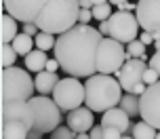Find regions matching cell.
<instances>
[{
    "label": "cell",
    "instance_id": "15",
    "mask_svg": "<svg viewBox=\"0 0 160 139\" xmlns=\"http://www.w3.org/2000/svg\"><path fill=\"white\" fill-rule=\"evenodd\" d=\"M99 122L103 124V127H116V129H120L124 135L133 133V120H131V116H128L120 106H116V107H112V110L103 112L101 118H99Z\"/></svg>",
    "mask_w": 160,
    "mask_h": 139
},
{
    "label": "cell",
    "instance_id": "34",
    "mask_svg": "<svg viewBox=\"0 0 160 139\" xmlns=\"http://www.w3.org/2000/svg\"><path fill=\"white\" fill-rule=\"evenodd\" d=\"M139 40L143 42L145 47H150V44H154V34H150V32H141V34H139Z\"/></svg>",
    "mask_w": 160,
    "mask_h": 139
},
{
    "label": "cell",
    "instance_id": "39",
    "mask_svg": "<svg viewBox=\"0 0 160 139\" xmlns=\"http://www.w3.org/2000/svg\"><path fill=\"white\" fill-rule=\"evenodd\" d=\"M76 139H91V135H88V133H78Z\"/></svg>",
    "mask_w": 160,
    "mask_h": 139
},
{
    "label": "cell",
    "instance_id": "31",
    "mask_svg": "<svg viewBox=\"0 0 160 139\" xmlns=\"http://www.w3.org/2000/svg\"><path fill=\"white\" fill-rule=\"evenodd\" d=\"M88 135H91V139H103V124L101 122L95 124V127L88 131Z\"/></svg>",
    "mask_w": 160,
    "mask_h": 139
},
{
    "label": "cell",
    "instance_id": "18",
    "mask_svg": "<svg viewBox=\"0 0 160 139\" xmlns=\"http://www.w3.org/2000/svg\"><path fill=\"white\" fill-rule=\"evenodd\" d=\"M0 25H2V34H0L2 44H11V42L17 38V34H19V21H17L13 15L4 13V15H2V21H0Z\"/></svg>",
    "mask_w": 160,
    "mask_h": 139
},
{
    "label": "cell",
    "instance_id": "26",
    "mask_svg": "<svg viewBox=\"0 0 160 139\" xmlns=\"http://www.w3.org/2000/svg\"><path fill=\"white\" fill-rule=\"evenodd\" d=\"M91 11H93V19H97V21H105V19H110V17H112V2L95 4Z\"/></svg>",
    "mask_w": 160,
    "mask_h": 139
},
{
    "label": "cell",
    "instance_id": "42",
    "mask_svg": "<svg viewBox=\"0 0 160 139\" xmlns=\"http://www.w3.org/2000/svg\"><path fill=\"white\" fill-rule=\"evenodd\" d=\"M103 2H110V0H93V4H103Z\"/></svg>",
    "mask_w": 160,
    "mask_h": 139
},
{
    "label": "cell",
    "instance_id": "1",
    "mask_svg": "<svg viewBox=\"0 0 160 139\" xmlns=\"http://www.w3.org/2000/svg\"><path fill=\"white\" fill-rule=\"evenodd\" d=\"M105 36L88 23H76L59 34L55 42V59L68 76L91 78L97 74V51Z\"/></svg>",
    "mask_w": 160,
    "mask_h": 139
},
{
    "label": "cell",
    "instance_id": "2",
    "mask_svg": "<svg viewBox=\"0 0 160 139\" xmlns=\"http://www.w3.org/2000/svg\"><path fill=\"white\" fill-rule=\"evenodd\" d=\"M84 91H87L84 106L91 107L93 112H101V114L120 106V99L124 95L118 78H114L112 74H101V72L87 78Z\"/></svg>",
    "mask_w": 160,
    "mask_h": 139
},
{
    "label": "cell",
    "instance_id": "41",
    "mask_svg": "<svg viewBox=\"0 0 160 139\" xmlns=\"http://www.w3.org/2000/svg\"><path fill=\"white\" fill-rule=\"evenodd\" d=\"M154 51H160V38L156 42H154Z\"/></svg>",
    "mask_w": 160,
    "mask_h": 139
},
{
    "label": "cell",
    "instance_id": "33",
    "mask_svg": "<svg viewBox=\"0 0 160 139\" xmlns=\"http://www.w3.org/2000/svg\"><path fill=\"white\" fill-rule=\"evenodd\" d=\"M150 67H154V70L158 72V76H160V51H156L152 57H150Z\"/></svg>",
    "mask_w": 160,
    "mask_h": 139
},
{
    "label": "cell",
    "instance_id": "32",
    "mask_svg": "<svg viewBox=\"0 0 160 139\" xmlns=\"http://www.w3.org/2000/svg\"><path fill=\"white\" fill-rule=\"evenodd\" d=\"M21 30H23V34H30V36H36V34H40V27L34 23V21H30V23H23V27H21Z\"/></svg>",
    "mask_w": 160,
    "mask_h": 139
},
{
    "label": "cell",
    "instance_id": "12",
    "mask_svg": "<svg viewBox=\"0 0 160 139\" xmlns=\"http://www.w3.org/2000/svg\"><path fill=\"white\" fill-rule=\"evenodd\" d=\"M135 15L143 32L160 34V0H139Z\"/></svg>",
    "mask_w": 160,
    "mask_h": 139
},
{
    "label": "cell",
    "instance_id": "20",
    "mask_svg": "<svg viewBox=\"0 0 160 139\" xmlns=\"http://www.w3.org/2000/svg\"><path fill=\"white\" fill-rule=\"evenodd\" d=\"M120 107L131 118H141V103H139V95H135V93H124L120 99Z\"/></svg>",
    "mask_w": 160,
    "mask_h": 139
},
{
    "label": "cell",
    "instance_id": "14",
    "mask_svg": "<svg viewBox=\"0 0 160 139\" xmlns=\"http://www.w3.org/2000/svg\"><path fill=\"white\" fill-rule=\"evenodd\" d=\"M65 124H68L74 133H88L93 127H95L93 110L87 107V106H80V107H76V110H72V112H68Z\"/></svg>",
    "mask_w": 160,
    "mask_h": 139
},
{
    "label": "cell",
    "instance_id": "38",
    "mask_svg": "<svg viewBox=\"0 0 160 139\" xmlns=\"http://www.w3.org/2000/svg\"><path fill=\"white\" fill-rule=\"evenodd\" d=\"M80 2V8H93L95 4H93V0H78Z\"/></svg>",
    "mask_w": 160,
    "mask_h": 139
},
{
    "label": "cell",
    "instance_id": "30",
    "mask_svg": "<svg viewBox=\"0 0 160 139\" xmlns=\"http://www.w3.org/2000/svg\"><path fill=\"white\" fill-rule=\"evenodd\" d=\"M93 19V11L91 8H80V13H78V23H88Z\"/></svg>",
    "mask_w": 160,
    "mask_h": 139
},
{
    "label": "cell",
    "instance_id": "9",
    "mask_svg": "<svg viewBox=\"0 0 160 139\" xmlns=\"http://www.w3.org/2000/svg\"><path fill=\"white\" fill-rule=\"evenodd\" d=\"M145 70H148V66H145L143 59H127V63L120 67L114 76L118 78L124 93H135V95L141 97L145 93V89H148V84L143 82Z\"/></svg>",
    "mask_w": 160,
    "mask_h": 139
},
{
    "label": "cell",
    "instance_id": "29",
    "mask_svg": "<svg viewBox=\"0 0 160 139\" xmlns=\"http://www.w3.org/2000/svg\"><path fill=\"white\" fill-rule=\"evenodd\" d=\"M124 133L116 127H103V139H120Z\"/></svg>",
    "mask_w": 160,
    "mask_h": 139
},
{
    "label": "cell",
    "instance_id": "6",
    "mask_svg": "<svg viewBox=\"0 0 160 139\" xmlns=\"http://www.w3.org/2000/svg\"><path fill=\"white\" fill-rule=\"evenodd\" d=\"M127 59H128L127 47L122 42L105 36L101 40V44H99V51H97V72L116 74L120 67L127 63Z\"/></svg>",
    "mask_w": 160,
    "mask_h": 139
},
{
    "label": "cell",
    "instance_id": "8",
    "mask_svg": "<svg viewBox=\"0 0 160 139\" xmlns=\"http://www.w3.org/2000/svg\"><path fill=\"white\" fill-rule=\"evenodd\" d=\"M108 23H110V38L114 40L122 42V44H128V42H133L139 38V19L137 15H133L131 11H118L116 8V13H112V17L108 19Z\"/></svg>",
    "mask_w": 160,
    "mask_h": 139
},
{
    "label": "cell",
    "instance_id": "28",
    "mask_svg": "<svg viewBox=\"0 0 160 139\" xmlns=\"http://www.w3.org/2000/svg\"><path fill=\"white\" fill-rule=\"evenodd\" d=\"M160 80V76H158V72L154 70V67H150L148 66V70H145V74H143V82L150 87V84H156V82Z\"/></svg>",
    "mask_w": 160,
    "mask_h": 139
},
{
    "label": "cell",
    "instance_id": "21",
    "mask_svg": "<svg viewBox=\"0 0 160 139\" xmlns=\"http://www.w3.org/2000/svg\"><path fill=\"white\" fill-rule=\"evenodd\" d=\"M13 49L17 51V55H21V57H25V55H30L32 53V47H36V42H34V36H30V34H17V38L13 42Z\"/></svg>",
    "mask_w": 160,
    "mask_h": 139
},
{
    "label": "cell",
    "instance_id": "19",
    "mask_svg": "<svg viewBox=\"0 0 160 139\" xmlns=\"http://www.w3.org/2000/svg\"><path fill=\"white\" fill-rule=\"evenodd\" d=\"M25 70H30V72H34V74H38V72H42V70H47V51H40V49H36V51H32L30 55H25Z\"/></svg>",
    "mask_w": 160,
    "mask_h": 139
},
{
    "label": "cell",
    "instance_id": "44",
    "mask_svg": "<svg viewBox=\"0 0 160 139\" xmlns=\"http://www.w3.org/2000/svg\"><path fill=\"white\" fill-rule=\"evenodd\" d=\"M156 139H160V131H158V135H156Z\"/></svg>",
    "mask_w": 160,
    "mask_h": 139
},
{
    "label": "cell",
    "instance_id": "40",
    "mask_svg": "<svg viewBox=\"0 0 160 139\" xmlns=\"http://www.w3.org/2000/svg\"><path fill=\"white\" fill-rule=\"evenodd\" d=\"M110 2H112V4H116V7H120L122 2H128V0H110Z\"/></svg>",
    "mask_w": 160,
    "mask_h": 139
},
{
    "label": "cell",
    "instance_id": "22",
    "mask_svg": "<svg viewBox=\"0 0 160 139\" xmlns=\"http://www.w3.org/2000/svg\"><path fill=\"white\" fill-rule=\"evenodd\" d=\"M135 139H156L158 135V129H154L152 124H148L145 120L133 124V133H131Z\"/></svg>",
    "mask_w": 160,
    "mask_h": 139
},
{
    "label": "cell",
    "instance_id": "11",
    "mask_svg": "<svg viewBox=\"0 0 160 139\" xmlns=\"http://www.w3.org/2000/svg\"><path fill=\"white\" fill-rule=\"evenodd\" d=\"M139 103H141V120L160 131V80L145 89V93L139 97Z\"/></svg>",
    "mask_w": 160,
    "mask_h": 139
},
{
    "label": "cell",
    "instance_id": "3",
    "mask_svg": "<svg viewBox=\"0 0 160 139\" xmlns=\"http://www.w3.org/2000/svg\"><path fill=\"white\" fill-rule=\"evenodd\" d=\"M78 0H48V4L42 8V13L36 17L34 23L40 27V32L63 34L78 23Z\"/></svg>",
    "mask_w": 160,
    "mask_h": 139
},
{
    "label": "cell",
    "instance_id": "25",
    "mask_svg": "<svg viewBox=\"0 0 160 139\" xmlns=\"http://www.w3.org/2000/svg\"><path fill=\"white\" fill-rule=\"evenodd\" d=\"M145 49H148V47H145L139 38H137V40H133V42H128V44H127V55H128V59H141L145 55Z\"/></svg>",
    "mask_w": 160,
    "mask_h": 139
},
{
    "label": "cell",
    "instance_id": "17",
    "mask_svg": "<svg viewBox=\"0 0 160 139\" xmlns=\"http://www.w3.org/2000/svg\"><path fill=\"white\" fill-rule=\"evenodd\" d=\"M61 80L57 72H48V70H42V72L36 74V78H34V84H36V91H38L40 95H53V91H55L57 82Z\"/></svg>",
    "mask_w": 160,
    "mask_h": 139
},
{
    "label": "cell",
    "instance_id": "4",
    "mask_svg": "<svg viewBox=\"0 0 160 139\" xmlns=\"http://www.w3.org/2000/svg\"><path fill=\"white\" fill-rule=\"evenodd\" d=\"M30 106L34 110V127L28 139H42V135L53 133L63 122V110L57 106V101L51 95H38L30 99Z\"/></svg>",
    "mask_w": 160,
    "mask_h": 139
},
{
    "label": "cell",
    "instance_id": "27",
    "mask_svg": "<svg viewBox=\"0 0 160 139\" xmlns=\"http://www.w3.org/2000/svg\"><path fill=\"white\" fill-rule=\"evenodd\" d=\"M78 133H74L68 124H61V127H57L53 133H48V139H76Z\"/></svg>",
    "mask_w": 160,
    "mask_h": 139
},
{
    "label": "cell",
    "instance_id": "36",
    "mask_svg": "<svg viewBox=\"0 0 160 139\" xmlns=\"http://www.w3.org/2000/svg\"><path fill=\"white\" fill-rule=\"evenodd\" d=\"M116 8H118V11H131V13H133V11H137V4L135 2H122V4L116 7Z\"/></svg>",
    "mask_w": 160,
    "mask_h": 139
},
{
    "label": "cell",
    "instance_id": "43",
    "mask_svg": "<svg viewBox=\"0 0 160 139\" xmlns=\"http://www.w3.org/2000/svg\"><path fill=\"white\" fill-rule=\"evenodd\" d=\"M120 139H135V137H133V135H122Z\"/></svg>",
    "mask_w": 160,
    "mask_h": 139
},
{
    "label": "cell",
    "instance_id": "24",
    "mask_svg": "<svg viewBox=\"0 0 160 139\" xmlns=\"http://www.w3.org/2000/svg\"><path fill=\"white\" fill-rule=\"evenodd\" d=\"M17 57L19 55L13 49V44H2V49H0V63H2V67H13Z\"/></svg>",
    "mask_w": 160,
    "mask_h": 139
},
{
    "label": "cell",
    "instance_id": "16",
    "mask_svg": "<svg viewBox=\"0 0 160 139\" xmlns=\"http://www.w3.org/2000/svg\"><path fill=\"white\" fill-rule=\"evenodd\" d=\"M32 127L21 120H0V139H28Z\"/></svg>",
    "mask_w": 160,
    "mask_h": 139
},
{
    "label": "cell",
    "instance_id": "13",
    "mask_svg": "<svg viewBox=\"0 0 160 139\" xmlns=\"http://www.w3.org/2000/svg\"><path fill=\"white\" fill-rule=\"evenodd\" d=\"M0 120H21L34 127V110L30 101H2Z\"/></svg>",
    "mask_w": 160,
    "mask_h": 139
},
{
    "label": "cell",
    "instance_id": "35",
    "mask_svg": "<svg viewBox=\"0 0 160 139\" xmlns=\"http://www.w3.org/2000/svg\"><path fill=\"white\" fill-rule=\"evenodd\" d=\"M59 67H61V66H59V61H57L55 57H53V59H48V61H47V70H48V72H57Z\"/></svg>",
    "mask_w": 160,
    "mask_h": 139
},
{
    "label": "cell",
    "instance_id": "7",
    "mask_svg": "<svg viewBox=\"0 0 160 139\" xmlns=\"http://www.w3.org/2000/svg\"><path fill=\"white\" fill-rule=\"evenodd\" d=\"M51 97L57 101V106L61 107L63 112H72L76 107H80L87 99V91H84V84L80 82V78H74V76H63L61 80L57 82L55 91Z\"/></svg>",
    "mask_w": 160,
    "mask_h": 139
},
{
    "label": "cell",
    "instance_id": "5",
    "mask_svg": "<svg viewBox=\"0 0 160 139\" xmlns=\"http://www.w3.org/2000/svg\"><path fill=\"white\" fill-rule=\"evenodd\" d=\"M0 95L2 101H30L34 97V84L30 70L25 67H2V78H0Z\"/></svg>",
    "mask_w": 160,
    "mask_h": 139
},
{
    "label": "cell",
    "instance_id": "37",
    "mask_svg": "<svg viewBox=\"0 0 160 139\" xmlns=\"http://www.w3.org/2000/svg\"><path fill=\"white\" fill-rule=\"evenodd\" d=\"M97 30L103 34V36H110V23H108V19H105V21H99V27H97Z\"/></svg>",
    "mask_w": 160,
    "mask_h": 139
},
{
    "label": "cell",
    "instance_id": "10",
    "mask_svg": "<svg viewBox=\"0 0 160 139\" xmlns=\"http://www.w3.org/2000/svg\"><path fill=\"white\" fill-rule=\"evenodd\" d=\"M48 4V0H2L4 13L13 15L19 23L36 21V17L42 13V8Z\"/></svg>",
    "mask_w": 160,
    "mask_h": 139
},
{
    "label": "cell",
    "instance_id": "23",
    "mask_svg": "<svg viewBox=\"0 0 160 139\" xmlns=\"http://www.w3.org/2000/svg\"><path fill=\"white\" fill-rule=\"evenodd\" d=\"M34 42H36V49L40 51H51V49H55V34H48V32H40L34 36Z\"/></svg>",
    "mask_w": 160,
    "mask_h": 139
}]
</instances>
